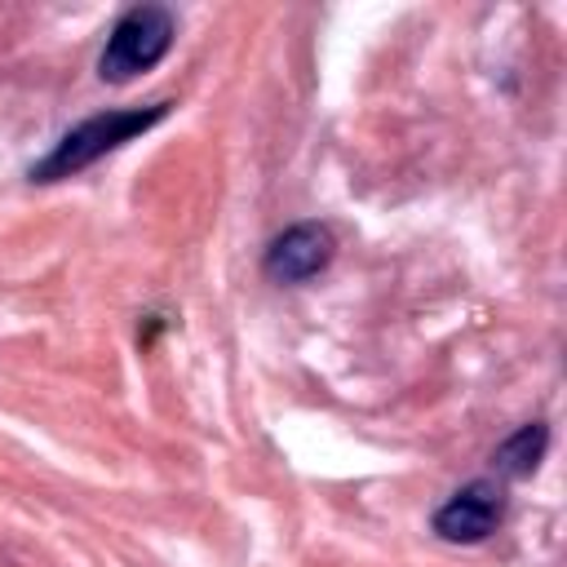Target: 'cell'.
I'll list each match as a JSON object with an SVG mask.
<instances>
[{
  "label": "cell",
  "mask_w": 567,
  "mask_h": 567,
  "mask_svg": "<svg viewBox=\"0 0 567 567\" xmlns=\"http://www.w3.org/2000/svg\"><path fill=\"white\" fill-rule=\"evenodd\" d=\"M501 487H492V483H470V487H461L452 501H443L439 505V514H434V532L443 536V540H452V545H474V540H483V536H492V527L501 523Z\"/></svg>",
  "instance_id": "277c9868"
},
{
  "label": "cell",
  "mask_w": 567,
  "mask_h": 567,
  "mask_svg": "<svg viewBox=\"0 0 567 567\" xmlns=\"http://www.w3.org/2000/svg\"><path fill=\"white\" fill-rule=\"evenodd\" d=\"M332 252H337V239H332L328 226H319V221H297V226H288V230L266 248V275H270L275 284H301V279L328 270Z\"/></svg>",
  "instance_id": "3957f363"
},
{
  "label": "cell",
  "mask_w": 567,
  "mask_h": 567,
  "mask_svg": "<svg viewBox=\"0 0 567 567\" xmlns=\"http://www.w3.org/2000/svg\"><path fill=\"white\" fill-rule=\"evenodd\" d=\"M168 115V102H155V106H124V111H102V115H89L80 120L71 133H62V142L31 168V182H62V177H75L84 173L89 164H97L106 151L142 137L146 128H155L159 120Z\"/></svg>",
  "instance_id": "6da1fadb"
},
{
  "label": "cell",
  "mask_w": 567,
  "mask_h": 567,
  "mask_svg": "<svg viewBox=\"0 0 567 567\" xmlns=\"http://www.w3.org/2000/svg\"><path fill=\"white\" fill-rule=\"evenodd\" d=\"M545 443H549L545 425H540V421H532V425H518V430H514V434L492 452V461H496V470H501V474H509V478H527V474L540 465Z\"/></svg>",
  "instance_id": "5b68a950"
},
{
  "label": "cell",
  "mask_w": 567,
  "mask_h": 567,
  "mask_svg": "<svg viewBox=\"0 0 567 567\" xmlns=\"http://www.w3.org/2000/svg\"><path fill=\"white\" fill-rule=\"evenodd\" d=\"M173 44V13L164 4H137L115 27L97 58V75L111 84H124L142 71H151Z\"/></svg>",
  "instance_id": "7a4b0ae2"
}]
</instances>
